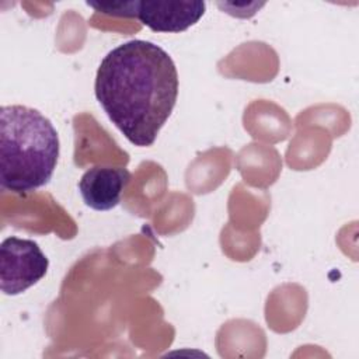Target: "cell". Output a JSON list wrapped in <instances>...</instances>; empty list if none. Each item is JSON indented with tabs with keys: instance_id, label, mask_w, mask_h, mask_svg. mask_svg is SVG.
Wrapping results in <instances>:
<instances>
[{
	"instance_id": "cell-1",
	"label": "cell",
	"mask_w": 359,
	"mask_h": 359,
	"mask_svg": "<svg viewBox=\"0 0 359 359\" xmlns=\"http://www.w3.org/2000/svg\"><path fill=\"white\" fill-rule=\"evenodd\" d=\"M94 93L111 122L135 146H151L178 97V73L158 45L132 39L101 60Z\"/></svg>"
},
{
	"instance_id": "cell-2",
	"label": "cell",
	"mask_w": 359,
	"mask_h": 359,
	"mask_svg": "<svg viewBox=\"0 0 359 359\" xmlns=\"http://www.w3.org/2000/svg\"><path fill=\"white\" fill-rule=\"evenodd\" d=\"M59 151L57 130L38 109L0 108V185L4 191L25 195L46 185Z\"/></svg>"
},
{
	"instance_id": "cell-3",
	"label": "cell",
	"mask_w": 359,
	"mask_h": 359,
	"mask_svg": "<svg viewBox=\"0 0 359 359\" xmlns=\"http://www.w3.org/2000/svg\"><path fill=\"white\" fill-rule=\"evenodd\" d=\"M49 259L34 240L7 237L0 245V289L17 296L38 283L48 272Z\"/></svg>"
},
{
	"instance_id": "cell-4",
	"label": "cell",
	"mask_w": 359,
	"mask_h": 359,
	"mask_svg": "<svg viewBox=\"0 0 359 359\" xmlns=\"http://www.w3.org/2000/svg\"><path fill=\"white\" fill-rule=\"evenodd\" d=\"M205 1H136V18L154 32H182L205 14Z\"/></svg>"
},
{
	"instance_id": "cell-5",
	"label": "cell",
	"mask_w": 359,
	"mask_h": 359,
	"mask_svg": "<svg viewBox=\"0 0 359 359\" xmlns=\"http://www.w3.org/2000/svg\"><path fill=\"white\" fill-rule=\"evenodd\" d=\"M129 181L130 172L123 167L95 165L81 175L79 191L88 208L100 212L109 210L121 202Z\"/></svg>"
},
{
	"instance_id": "cell-6",
	"label": "cell",
	"mask_w": 359,
	"mask_h": 359,
	"mask_svg": "<svg viewBox=\"0 0 359 359\" xmlns=\"http://www.w3.org/2000/svg\"><path fill=\"white\" fill-rule=\"evenodd\" d=\"M137 0H112V1H87V6L93 7L97 13H102L114 17L136 18L135 8Z\"/></svg>"
}]
</instances>
